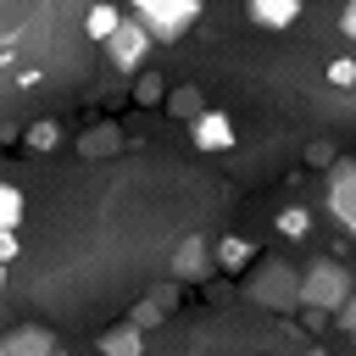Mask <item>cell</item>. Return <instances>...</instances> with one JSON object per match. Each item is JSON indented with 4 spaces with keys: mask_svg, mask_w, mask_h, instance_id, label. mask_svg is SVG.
<instances>
[{
    "mask_svg": "<svg viewBox=\"0 0 356 356\" xmlns=\"http://www.w3.org/2000/svg\"><path fill=\"white\" fill-rule=\"evenodd\" d=\"M350 295H356V278H350V267H339V261H312V267L300 273V300H306L312 312H339Z\"/></svg>",
    "mask_w": 356,
    "mask_h": 356,
    "instance_id": "cell-2",
    "label": "cell"
},
{
    "mask_svg": "<svg viewBox=\"0 0 356 356\" xmlns=\"http://www.w3.org/2000/svg\"><path fill=\"white\" fill-rule=\"evenodd\" d=\"M134 17H139L156 39H178V33L200 17V0H134Z\"/></svg>",
    "mask_w": 356,
    "mask_h": 356,
    "instance_id": "cell-3",
    "label": "cell"
},
{
    "mask_svg": "<svg viewBox=\"0 0 356 356\" xmlns=\"http://www.w3.org/2000/svg\"><path fill=\"white\" fill-rule=\"evenodd\" d=\"M195 128V150H234V122H228V111H206L200 122H189Z\"/></svg>",
    "mask_w": 356,
    "mask_h": 356,
    "instance_id": "cell-7",
    "label": "cell"
},
{
    "mask_svg": "<svg viewBox=\"0 0 356 356\" xmlns=\"http://www.w3.org/2000/svg\"><path fill=\"white\" fill-rule=\"evenodd\" d=\"M250 261H256V250H250V239H239V234H228V239L217 245V267H234V273L245 267V273H250Z\"/></svg>",
    "mask_w": 356,
    "mask_h": 356,
    "instance_id": "cell-12",
    "label": "cell"
},
{
    "mask_svg": "<svg viewBox=\"0 0 356 356\" xmlns=\"http://www.w3.org/2000/svg\"><path fill=\"white\" fill-rule=\"evenodd\" d=\"M56 356H61V350H56Z\"/></svg>",
    "mask_w": 356,
    "mask_h": 356,
    "instance_id": "cell-23",
    "label": "cell"
},
{
    "mask_svg": "<svg viewBox=\"0 0 356 356\" xmlns=\"http://www.w3.org/2000/svg\"><path fill=\"white\" fill-rule=\"evenodd\" d=\"M128 323H134V328H156V323H161V300H156V295H145V300L134 306V317H128Z\"/></svg>",
    "mask_w": 356,
    "mask_h": 356,
    "instance_id": "cell-17",
    "label": "cell"
},
{
    "mask_svg": "<svg viewBox=\"0 0 356 356\" xmlns=\"http://www.w3.org/2000/svg\"><path fill=\"white\" fill-rule=\"evenodd\" d=\"M211 261H217V245H206V239H195V234L172 250V273H178V278H206Z\"/></svg>",
    "mask_w": 356,
    "mask_h": 356,
    "instance_id": "cell-6",
    "label": "cell"
},
{
    "mask_svg": "<svg viewBox=\"0 0 356 356\" xmlns=\"http://www.w3.org/2000/svg\"><path fill=\"white\" fill-rule=\"evenodd\" d=\"M328 83L334 89H356V56H334L328 61Z\"/></svg>",
    "mask_w": 356,
    "mask_h": 356,
    "instance_id": "cell-16",
    "label": "cell"
},
{
    "mask_svg": "<svg viewBox=\"0 0 356 356\" xmlns=\"http://www.w3.org/2000/svg\"><path fill=\"white\" fill-rule=\"evenodd\" d=\"M150 39H156V33H150V28L139 22V17H128V22L117 28V39L106 44V56H111V67H117V72H134V67H139V61L150 56Z\"/></svg>",
    "mask_w": 356,
    "mask_h": 356,
    "instance_id": "cell-4",
    "label": "cell"
},
{
    "mask_svg": "<svg viewBox=\"0 0 356 356\" xmlns=\"http://www.w3.org/2000/svg\"><path fill=\"white\" fill-rule=\"evenodd\" d=\"M328 211L345 234H356V161H334V178H328Z\"/></svg>",
    "mask_w": 356,
    "mask_h": 356,
    "instance_id": "cell-5",
    "label": "cell"
},
{
    "mask_svg": "<svg viewBox=\"0 0 356 356\" xmlns=\"http://www.w3.org/2000/svg\"><path fill=\"white\" fill-rule=\"evenodd\" d=\"M306 356H323V350H306Z\"/></svg>",
    "mask_w": 356,
    "mask_h": 356,
    "instance_id": "cell-22",
    "label": "cell"
},
{
    "mask_svg": "<svg viewBox=\"0 0 356 356\" xmlns=\"http://www.w3.org/2000/svg\"><path fill=\"white\" fill-rule=\"evenodd\" d=\"M167 111H172V117H189V122H200V117H206V106H200V95H195L189 83L167 95Z\"/></svg>",
    "mask_w": 356,
    "mask_h": 356,
    "instance_id": "cell-14",
    "label": "cell"
},
{
    "mask_svg": "<svg viewBox=\"0 0 356 356\" xmlns=\"http://www.w3.org/2000/svg\"><path fill=\"white\" fill-rule=\"evenodd\" d=\"M278 234H284V239H306V234H312V211H306V206H284V211H278Z\"/></svg>",
    "mask_w": 356,
    "mask_h": 356,
    "instance_id": "cell-15",
    "label": "cell"
},
{
    "mask_svg": "<svg viewBox=\"0 0 356 356\" xmlns=\"http://www.w3.org/2000/svg\"><path fill=\"white\" fill-rule=\"evenodd\" d=\"M339 33L356 44V0H345V11H339Z\"/></svg>",
    "mask_w": 356,
    "mask_h": 356,
    "instance_id": "cell-21",
    "label": "cell"
},
{
    "mask_svg": "<svg viewBox=\"0 0 356 356\" xmlns=\"http://www.w3.org/2000/svg\"><path fill=\"white\" fill-rule=\"evenodd\" d=\"M122 22H128V17H122V11L111 6V0H95V6L83 11V33H89V39H100V44H111Z\"/></svg>",
    "mask_w": 356,
    "mask_h": 356,
    "instance_id": "cell-9",
    "label": "cell"
},
{
    "mask_svg": "<svg viewBox=\"0 0 356 356\" xmlns=\"http://www.w3.org/2000/svg\"><path fill=\"white\" fill-rule=\"evenodd\" d=\"M0 356H56V334L50 328H11Z\"/></svg>",
    "mask_w": 356,
    "mask_h": 356,
    "instance_id": "cell-8",
    "label": "cell"
},
{
    "mask_svg": "<svg viewBox=\"0 0 356 356\" xmlns=\"http://www.w3.org/2000/svg\"><path fill=\"white\" fill-rule=\"evenodd\" d=\"M300 17V0H250V22L261 28H289Z\"/></svg>",
    "mask_w": 356,
    "mask_h": 356,
    "instance_id": "cell-11",
    "label": "cell"
},
{
    "mask_svg": "<svg viewBox=\"0 0 356 356\" xmlns=\"http://www.w3.org/2000/svg\"><path fill=\"white\" fill-rule=\"evenodd\" d=\"M56 139H61V128H56V122H33V128H28V145H33V150H50Z\"/></svg>",
    "mask_w": 356,
    "mask_h": 356,
    "instance_id": "cell-18",
    "label": "cell"
},
{
    "mask_svg": "<svg viewBox=\"0 0 356 356\" xmlns=\"http://www.w3.org/2000/svg\"><path fill=\"white\" fill-rule=\"evenodd\" d=\"M100 356H145V328L134 323H117L100 334Z\"/></svg>",
    "mask_w": 356,
    "mask_h": 356,
    "instance_id": "cell-10",
    "label": "cell"
},
{
    "mask_svg": "<svg viewBox=\"0 0 356 356\" xmlns=\"http://www.w3.org/2000/svg\"><path fill=\"white\" fill-rule=\"evenodd\" d=\"M17 222H22V189L0 184V234H17Z\"/></svg>",
    "mask_w": 356,
    "mask_h": 356,
    "instance_id": "cell-13",
    "label": "cell"
},
{
    "mask_svg": "<svg viewBox=\"0 0 356 356\" xmlns=\"http://www.w3.org/2000/svg\"><path fill=\"white\" fill-rule=\"evenodd\" d=\"M245 295L256 306H273V312H295L300 306V273L289 261H256L245 273Z\"/></svg>",
    "mask_w": 356,
    "mask_h": 356,
    "instance_id": "cell-1",
    "label": "cell"
},
{
    "mask_svg": "<svg viewBox=\"0 0 356 356\" xmlns=\"http://www.w3.org/2000/svg\"><path fill=\"white\" fill-rule=\"evenodd\" d=\"M334 323H339V328H345V334L356 339V295H350V300H345V306L334 312Z\"/></svg>",
    "mask_w": 356,
    "mask_h": 356,
    "instance_id": "cell-20",
    "label": "cell"
},
{
    "mask_svg": "<svg viewBox=\"0 0 356 356\" xmlns=\"http://www.w3.org/2000/svg\"><path fill=\"white\" fill-rule=\"evenodd\" d=\"M161 89H167V83H161V78H139V89H134V95H139V100H145V106H156V100H167V95H161Z\"/></svg>",
    "mask_w": 356,
    "mask_h": 356,
    "instance_id": "cell-19",
    "label": "cell"
}]
</instances>
